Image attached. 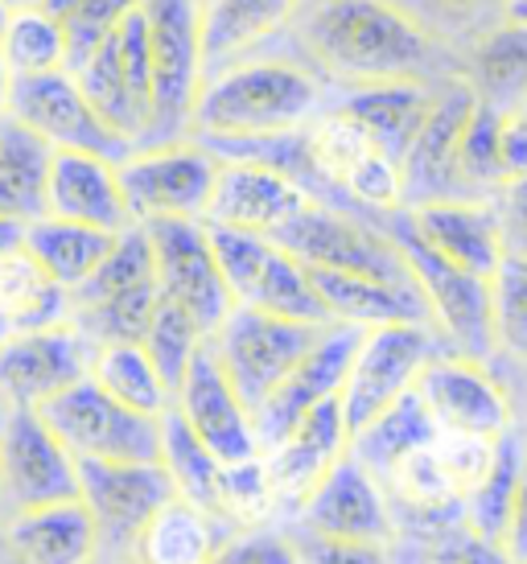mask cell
Instances as JSON below:
<instances>
[{
	"instance_id": "15",
	"label": "cell",
	"mask_w": 527,
	"mask_h": 564,
	"mask_svg": "<svg viewBox=\"0 0 527 564\" xmlns=\"http://www.w3.org/2000/svg\"><path fill=\"white\" fill-rule=\"evenodd\" d=\"M301 535L334 540V544H391L396 540V507L388 486L379 482L355 454H346L301 502Z\"/></svg>"
},
{
	"instance_id": "32",
	"label": "cell",
	"mask_w": 527,
	"mask_h": 564,
	"mask_svg": "<svg viewBox=\"0 0 527 564\" xmlns=\"http://www.w3.org/2000/svg\"><path fill=\"white\" fill-rule=\"evenodd\" d=\"M50 161L54 149L33 128L13 116H0V215L25 223L46 215Z\"/></svg>"
},
{
	"instance_id": "39",
	"label": "cell",
	"mask_w": 527,
	"mask_h": 564,
	"mask_svg": "<svg viewBox=\"0 0 527 564\" xmlns=\"http://www.w3.org/2000/svg\"><path fill=\"white\" fill-rule=\"evenodd\" d=\"M507 186L503 165V111L491 104H474L458 141V189L462 198H495Z\"/></svg>"
},
{
	"instance_id": "25",
	"label": "cell",
	"mask_w": 527,
	"mask_h": 564,
	"mask_svg": "<svg viewBox=\"0 0 527 564\" xmlns=\"http://www.w3.org/2000/svg\"><path fill=\"white\" fill-rule=\"evenodd\" d=\"M441 83L400 79V83L351 87V91L338 95V108L351 111L358 124L372 132V141L404 170V158H408V149H412V141H417V132L424 128V120H429Z\"/></svg>"
},
{
	"instance_id": "35",
	"label": "cell",
	"mask_w": 527,
	"mask_h": 564,
	"mask_svg": "<svg viewBox=\"0 0 527 564\" xmlns=\"http://www.w3.org/2000/svg\"><path fill=\"white\" fill-rule=\"evenodd\" d=\"M524 474H527V437L524 429H507L495 441V457H491L486 474L465 495V523H470V532L491 540V544H503V532H507V519H512Z\"/></svg>"
},
{
	"instance_id": "17",
	"label": "cell",
	"mask_w": 527,
	"mask_h": 564,
	"mask_svg": "<svg viewBox=\"0 0 527 564\" xmlns=\"http://www.w3.org/2000/svg\"><path fill=\"white\" fill-rule=\"evenodd\" d=\"M95 346L71 322L46 329H21L0 338V404L42 408L50 395L92 376Z\"/></svg>"
},
{
	"instance_id": "38",
	"label": "cell",
	"mask_w": 527,
	"mask_h": 564,
	"mask_svg": "<svg viewBox=\"0 0 527 564\" xmlns=\"http://www.w3.org/2000/svg\"><path fill=\"white\" fill-rule=\"evenodd\" d=\"M0 50L13 66V75H46V70H66L71 63L63 21L42 4H17L4 21Z\"/></svg>"
},
{
	"instance_id": "2",
	"label": "cell",
	"mask_w": 527,
	"mask_h": 564,
	"mask_svg": "<svg viewBox=\"0 0 527 564\" xmlns=\"http://www.w3.org/2000/svg\"><path fill=\"white\" fill-rule=\"evenodd\" d=\"M338 87L301 54H239L211 66L190 137H277L310 128L338 104Z\"/></svg>"
},
{
	"instance_id": "34",
	"label": "cell",
	"mask_w": 527,
	"mask_h": 564,
	"mask_svg": "<svg viewBox=\"0 0 527 564\" xmlns=\"http://www.w3.org/2000/svg\"><path fill=\"white\" fill-rule=\"evenodd\" d=\"M116 236L120 231H104V227L42 215V219L30 223L25 248L33 251V260L46 268L54 281L66 284V289H78L95 268L104 264V256L111 251Z\"/></svg>"
},
{
	"instance_id": "48",
	"label": "cell",
	"mask_w": 527,
	"mask_h": 564,
	"mask_svg": "<svg viewBox=\"0 0 527 564\" xmlns=\"http://www.w3.org/2000/svg\"><path fill=\"white\" fill-rule=\"evenodd\" d=\"M301 564H396L388 556V544H334V540H313L301 535Z\"/></svg>"
},
{
	"instance_id": "36",
	"label": "cell",
	"mask_w": 527,
	"mask_h": 564,
	"mask_svg": "<svg viewBox=\"0 0 527 564\" xmlns=\"http://www.w3.org/2000/svg\"><path fill=\"white\" fill-rule=\"evenodd\" d=\"M92 379L108 395H116L120 404L137 408V412H144V416H165V412L173 408L170 383L161 379V371L153 367L149 350H144L140 343L95 346Z\"/></svg>"
},
{
	"instance_id": "14",
	"label": "cell",
	"mask_w": 527,
	"mask_h": 564,
	"mask_svg": "<svg viewBox=\"0 0 527 564\" xmlns=\"http://www.w3.org/2000/svg\"><path fill=\"white\" fill-rule=\"evenodd\" d=\"M4 116L33 128L50 149H83V153H104L111 161H125L132 144L104 124V116L92 108L78 79L71 70H46V75H17L9 91Z\"/></svg>"
},
{
	"instance_id": "9",
	"label": "cell",
	"mask_w": 527,
	"mask_h": 564,
	"mask_svg": "<svg viewBox=\"0 0 527 564\" xmlns=\"http://www.w3.org/2000/svg\"><path fill=\"white\" fill-rule=\"evenodd\" d=\"M322 329L326 326L268 314L256 305H235L227 322L211 334V346H215L227 379L235 383V392L256 412L277 392L280 379L310 355V346L322 338Z\"/></svg>"
},
{
	"instance_id": "51",
	"label": "cell",
	"mask_w": 527,
	"mask_h": 564,
	"mask_svg": "<svg viewBox=\"0 0 527 564\" xmlns=\"http://www.w3.org/2000/svg\"><path fill=\"white\" fill-rule=\"evenodd\" d=\"M25 236H30V223L13 219V215H0V260L25 248Z\"/></svg>"
},
{
	"instance_id": "30",
	"label": "cell",
	"mask_w": 527,
	"mask_h": 564,
	"mask_svg": "<svg viewBox=\"0 0 527 564\" xmlns=\"http://www.w3.org/2000/svg\"><path fill=\"white\" fill-rule=\"evenodd\" d=\"M462 79L482 104L512 111L527 95V21L503 17L462 50Z\"/></svg>"
},
{
	"instance_id": "47",
	"label": "cell",
	"mask_w": 527,
	"mask_h": 564,
	"mask_svg": "<svg viewBox=\"0 0 527 564\" xmlns=\"http://www.w3.org/2000/svg\"><path fill=\"white\" fill-rule=\"evenodd\" d=\"M491 203H495V215H498L503 256H524L527 260V173L524 177H512Z\"/></svg>"
},
{
	"instance_id": "46",
	"label": "cell",
	"mask_w": 527,
	"mask_h": 564,
	"mask_svg": "<svg viewBox=\"0 0 527 564\" xmlns=\"http://www.w3.org/2000/svg\"><path fill=\"white\" fill-rule=\"evenodd\" d=\"M211 564H301L297 540L268 528H244L235 532Z\"/></svg>"
},
{
	"instance_id": "18",
	"label": "cell",
	"mask_w": 527,
	"mask_h": 564,
	"mask_svg": "<svg viewBox=\"0 0 527 564\" xmlns=\"http://www.w3.org/2000/svg\"><path fill=\"white\" fill-rule=\"evenodd\" d=\"M358 338H363L358 326H351V322H330V326L322 329V338L310 346V355L297 362L293 371L277 383V392L251 412L264 454L277 449L280 441L293 433L297 421H301L305 412H313L318 404L342 395V383H346L351 359H355V350H358Z\"/></svg>"
},
{
	"instance_id": "58",
	"label": "cell",
	"mask_w": 527,
	"mask_h": 564,
	"mask_svg": "<svg viewBox=\"0 0 527 564\" xmlns=\"http://www.w3.org/2000/svg\"><path fill=\"white\" fill-rule=\"evenodd\" d=\"M0 416H4V404H0Z\"/></svg>"
},
{
	"instance_id": "11",
	"label": "cell",
	"mask_w": 527,
	"mask_h": 564,
	"mask_svg": "<svg viewBox=\"0 0 527 564\" xmlns=\"http://www.w3.org/2000/svg\"><path fill=\"white\" fill-rule=\"evenodd\" d=\"M78 499L87 502L104 552L128 556L149 519L178 499L165 462H78Z\"/></svg>"
},
{
	"instance_id": "22",
	"label": "cell",
	"mask_w": 527,
	"mask_h": 564,
	"mask_svg": "<svg viewBox=\"0 0 527 564\" xmlns=\"http://www.w3.org/2000/svg\"><path fill=\"white\" fill-rule=\"evenodd\" d=\"M351 454V424L342 416V400H326L313 412H305L289 437L277 449L264 454L272 490H277V507L284 511H301V502L310 499V490L326 478L342 457Z\"/></svg>"
},
{
	"instance_id": "59",
	"label": "cell",
	"mask_w": 527,
	"mask_h": 564,
	"mask_svg": "<svg viewBox=\"0 0 527 564\" xmlns=\"http://www.w3.org/2000/svg\"><path fill=\"white\" fill-rule=\"evenodd\" d=\"M524 437H527V424H524Z\"/></svg>"
},
{
	"instance_id": "3",
	"label": "cell",
	"mask_w": 527,
	"mask_h": 564,
	"mask_svg": "<svg viewBox=\"0 0 527 564\" xmlns=\"http://www.w3.org/2000/svg\"><path fill=\"white\" fill-rule=\"evenodd\" d=\"M384 231L391 243L400 248L408 260L412 276H417L420 293L429 301L433 326L441 329V338L450 343V350L470 355V359H495V326H491V276H478L470 268L445 260L441 251H433L424 239L412 231L408 210H391L384 215Z\"/></svg>"
},
{
	"instance_id": "7",
	"label": "cell",
	"mask_w": 527,
	"mask_h": 564,
	"mask_svg": "<svg viewBox=\"0 0 527 564\" xmlns=\"http://www.w3.org/2000/svg\"><path fill=\"white\" fill-rule=\"evenodd\" d=\"M450 350V343L441 338V329L429 322H391V326L363 329L358 350L351 359L346 383H342V416L351 424V433L379 416L384 408H391L400 395L417 388L420 371L429 362Z\"/></svg>"
},
{
	"instance_id": "49",
	"label": "cell",
	"mask_w": 527,
	"mask_h": 564,
	"mask_svg": "<svg viewBox=\"0 0 527 564\" xmlns=\"http://www.w3.org/2000/svg\"><path fill=\"white\" fill-rule=\"evenodd\" d=\"M503 165H507V182L527 173V120L519 111H503Z\"/></svg>"
},
{
	"instance_id": "40",
	"label": "cell",
	"mask_w": 527,
	"mask_h": 564,
	"mask_svg": "<svg viewBox=\"0 0 527 564\" xmlns=\"http://www.w3.org/2000/svg\"><path fill=\"white\" fill-rule=\"evenodd\" d=\"M161 305V284H140V289H125L111 293L92 305H75L71 310V326L87 338L92 346H111V343H144V334L153 326V314Z\"/></svg>"
},
{
	"instance_id": "5",
	"label": "cell",
	"mask_w": 527,
	"mask_h": 564,
	"mask_svg": "<svg viewBox=\"0 0 527 564\" xmlns=\"http://www.w3.org/2000/svg\"><path fill=\"white\" fill-rule=\"evenodd\" d=\"M144 17L153 63V128L144 144L186 141L206 83L202 0H144Z\"/></svg>"
},
{
	"instance_id": "24",
	"label": "cell",
	"mask_w": 527,
	"mask_h": 564,
	"mask_svg": "<svg viewBox=\"0 0 527 564\" xmlns=\"http://www.w3.org/2000/svg\"><path fill=\"white\" fill-rule=\"evenodd\" d=\"M408 223L433 251L445 260L491 276L503 260V236L491 198H437V203L404 206Z\"/></svg>"
},
{
	"instance_id": "13",
	"label": "cell",
	"mask_w": 527,
	"mask_h": 564,
	"mask_svg": "<svg viewBox=\"0 0 527 564\" xmlns=\"http://www.w3.org/2000/svg\"><path fill=\"white\" fill-rule=\"evenodd\" d=\"M149 239H153L157 256V284L161 297L182 305L194 322L202 326V334L211 338L227 314L235 310V297L227 289V276L218 268V256L211 248L206 223L202 219H157L140 223Z\"/></svg>"
},
{
	"instance_id": "16",
	"label": "cell",
	"mask_w": 527,
	"mask_h": 564,
	"mask_svg": "<svg viewBox=\"0 0 527 564\" xmlns=\"http://www.w3.org/2000/svg\"><path fill=\"white\" fill-rule=\"evenodd\" d=\"M429 412L437 416L441 433H465V437H503L515 429V404L503 379L491 371L486 359H470L458 350H441L417 379Z\"/></svg>"
},
{
	"instance_id": "28",
	"label": "cell",
	"mask_w": 527,
	"mask_h": 564,
	"mask_svg": "<svg viewBox=\"0 0 527 564\" xmlns=\"http://www.w3.org/2000/svg\"><path fill=\"white\" fill-rule=\"evenodd\" d=\"M235 535V528L227 519H218L215 511H206L198 502L178 499L165 502L149 528L140 532V540L132 544L128 561L132 564H211L218 556V549Z\"/></svg>"
},
{
	"instance_id": "41",
	"label": "cell",
	"mask_w": 527,
	"mask_h": 564,
	"mask_svg": "<svg viewBox=\"0 0 527 564\" xmlns=\"http://www.w3.org/2000/svg\"><path fill=\"white\" fill-rule=\"evenodd\" d=\"M491 326H495V355L527 367V260L503 256L491 272Z\"/></svg>"
},
{
	"instance_id": "53",
	"label": "cell",
	"mask_w": 527,
	"mask_h": 564,
	"mask_svg": "<svg viewBox=\"0 0 527 564\" xmlns=\"http://www.w3.org/2000/svg\"><path fill=\"white\" fill-rule=\"evenodd\" d=\"M507 17H515V21H527V0H507Z\"/></svg>"
},
{
	"instance_id": "43",
	"label": "cell",
	"mask_w": 527,
	"mask_h": 564,
	"mask_svg": "<svg viewBox=\"0 0 527 564\" xmlns=\"http://www.w3.org/2000/svg\"><path fill=\"white\" fill-rule=\"evenodd\" d=\"M417 535V564H512V556L470 532L465 516H429L408 519Z\"/></svg>"
},
{
	"instance_id": "54",
	"label": "cell",
	"mask_w": 527,
	"mask_h": 564,
	"mask_svg": "<svg viewBox=\"0 0 527 564\" xmlns=\"http://www.w3.org/2000/svg\"><path fill=\"white\" fill-rule=\"evenodd\" d=\"M95 564H132L128 556H116V552H108V556H99Z\"/></svg>"
},
{
	"instance_id": "19",
	"label": "cell",
	"mask_w": 527,
	"mask_h": 564,
	"mask_svg": "<svg viewBox=\"0 0 527 564\" xmlns=\"http://www.w3.org/2000/svg\"><path fill=\"white\" fill-rule=\"evenodd\" d=\"M173 408L182 412V421L202 437V445L223 462H251L260 457V437H256V421H251V408L244 404V395L235 392V383L227 379L223 362H218L215 346L206 338L194 362H190L182 388L173 395Z\"/></svg>"
},
{
	"instance_id": "29",
	"label": "cell",
	"mask_w": 527,
	"mask_h": 564,
	"mask_svg": "<svg viewBox=\"0 0 527 564\" xmlns=\"http://www.w3.org/2000/svg\"><path fill=\"white\" fill-rule=\"evenodd\" d=\"M310 0H202V42L206 70L260 50L293 25Z\"/></svg>"
},
{
	"instance_id": "52",
	"label": "cell",
	"mask_w": 527,
	"mask_h": 564,
	"mask_svg": "<svg viewBox=\"0 0 527 564\" xmlns=\"http://www.w3.org/2000/svg\"><path fill=\"white\" fill-rule=\"evenodd\" d=\"M13 66H9V58H4V50H0V116H4V108H9V91H13Z\"/></svg>"
},
{
	"instance_id": "26",
	"label": "cell",
	"mask_w": 527,
	"mask_h": 564,
	"mask_svg": "<svg viewBox=\"0 0 527 564\" xmlns=\"http://www.w3.org/2000/svg\"><path fill=\"white\" fill-rule=\"evenodd\" d=\"M17 564H95L104 556L99 528L83 499L17 511L9 523Z\"/></svg>"
},
{
	"instance_id": "8",
	"label": "cell",
	"mask_w": 527,
	"mask_h": 564,
	"mask_svg": "<svg viewBox=\"0 0 527 564\" xmlns=\"http://www.w3.org/2000/svg\"><path fill=\"white\" fill-rule=\"evenodd\" d=\"M272 239L310 268L363 272V276H379V281L417 284L408 260H404L400 248L384 231V223L372 219V215H358V210H342V206L313 198Z\"/></svg>"
},
{
	"instance_id": "20",
	"label": "cell",
	"mask_w": 527,
	"mask_h": 564,
	"mask_svg": "<svg viewBox=\"0 0 527 564\" xmlns=\"http://www.w3.org/2000/svg\"><path fill=\"white\" fill-rule=\"evenodd\" d=\"M474 104H478V95L462 75L441 83L433 111H429V120H424L408 158H404V206L462 198V189H458V141H462V128Z\"/></svg>"
},
{
	"instance_id": "12",
	"label": "cell",
	"mask_w": 527,
	"mask_h": 564,
	"mask_svg": "<svg viewBox=\"0 0 527 564\" xmlns=\"http://www.w3.org/2000/svg\"><path fill=\"white\" fill-rule=\"evenodd\" d=\"M0 495L13 511L78 499V457L37 408H4L0 416Z\"/></svg>"
},
{
	"instance_id": "50",
	"label": "cell",
	"mask_w": 527,
	"mask_h": 564,
	"mask_svg": "<svg viewBox=\"0 0 527 564\" xmlns=\"http://www.w3.org/2000/svg\"><path fill=\"white\" fill-rule=\"evenodd\" d=\"M498 549L512 556V564H527V474L519 482V495H515L512 519H507V532H503Z\"/></svg>"
},
{
	"instance_id": "33",
	"label": "cell",
	"mask_w": 527,
	"mask_h": 564,
	"mask_svg": "<svg viewBox=\"0 0 527 564\" xmlns=\"http://www.w3.org/2000/svg\"><path fill=\"white\" fill-rule=\"evenodd\" d=\"M0 322L9 334L71 322V289L54 281L30 248L0 260Z\"/></svg>"
},
{
	"instance_id": "31",
	"label": "cell",
	"mask_w": 527,
	"mask_h": 564,
	"mask_svg": "<svg viewBox=\"0 0 527 564\" xmlns=\"http://www.w3.org/2000/svg\"><path fill=\"white\" fill-rule=\"evenodd\" d=\"M437 437H441V424L429 412L424 395L412 388V392L400 395L391 408H384L379 416H372L363 429L351 433V454L384 482L404 457L424 449V445H433Z\"/></svg>"
},
{
	"instance_id": "55",
	"label": "cell",
	"mask_w": 527,
	"mask_h": 564,
	"mask_svg": "<svg viewBox=\"0 0 527 564\" xmlns=\"http://www.w3.org/2000/svg\"><path fill=\"white\" fill-rule=\"evenodd\" d=\"M9 13H13V4H9V0H0V33H4V21H9Z\"/></svg>"
},
{
	"instance_id": "57",
	"label": "cell",
	"mask_w": 527,
	"mask_h": 564,
	"mask_svg": "<svg viewBox=\"0 0 527 564\" xmlns=\"http://www.w3.org/2000/svg\"><path fill=\"white\" fill-rule=\"evenodd\" d=\"M0 338H9V326H4V322H0Z\"/></svg>"
},
{
	"instance_id": "45",
	"label": "cell",
	"mask_w": 527,
	"mask_h": 564,
	"mask_svg": "<svg viewBox=\"0 0 527 564\" xmlns=\"http://www.w3.org/2000/svg\"><path fill=\"white\" fill-rule=\"evenodd\" d=\"M400 4L417 13L437 37H445L458 54L507 17V0H400Z\"/></svg>"
},
{
	"instance_id": "56",
	"label": "cell",
	"mask_w": 527,
	"mask_h": 564,
	"mask_svg": "<svg viewBox=\"0 0 527 564\" xmlns=\"http://www.w3.org/2000/svg\"><path fill=\"white\" fill-rule=\"evenodd\" d=\"M515 111H519V116H524V120H527V95H524V104H519V108H515Z\"/></svg>"
},
{
	"instance_id": "44",
	"label": "cell",
	"mask_w": 527,
	"mask_h": 564,
	"mask_svg": "<svg viewBox=\"0 0 527 564\" xmlns=\"http://www.w3.org/2000/svg\"><path fill=\"white\" fill-rule=\"evenodd\" d=\"M144 0H42V9L63 21L66 46H71V63L66 70L83 66L95 54V46L108 37L111 30H120L132 9H140Z\"/></svg>"
},
{
	"instance_id": "37",
	"label": "cell",
	"mask_w": 527,
	"mask_h": 564,
	"mask_svg": "<svg viewBox=\"0 0 527 564\" xmlns=\"http://www.w3.org/2000/svg\"><path fill=\"white\" fill-rule=\"evenodd\" d=\"M161 462L173 474L182 499L198 502V507L218 516V507H223V462L202 445V437L182 421L178 408H170L161 416Z\"/></svg>"
},
{
	"instance_id": "4",
	"label": "cell",
	"mask_w": 527,
	"mask_h": 564,
	"mask_svg": "<svg viewBox=\"0 0 527 564\" xmlns=\"http://www.w3.org/2000/svg\"><path fill=\"white\" fill-rule=\"evenodd\" d=\"M206 236H211V248L218 256L235 305H256V310L313 322V326L334 322L310 276V264H301L293 251H284L272 236L223 227V223H206Z\"/></svg>"
},
{
	"instance_id": "23",
	"label": "cell",
	"mask_w": 527,
	"mask_h": 564,
	"mask_svg": "<svg viewBox=\"0 0 527 564\" xmlns=\"http://www.w3.org/2000/svg\"><path fill=\"white\" fill-rule=\"evenodd\" d=\"M46 215L104 231H125L132 227L120 186V161L104 153H83V149H54L46 182Z\"/></svg>"
},
{
	"instance_id": "6",
	"label": "cell",
	"mask_w": 527,
	"mask_h": 564,
	"mask_svg": "<svg viewBox=\"0 0 527 564\" xmlns=\"http://www.w3.org/2000/svg\"><path fill=\"white\" fill-rule=\"evenodd\" d=\"M37 412L78 462H161V416L120 404L92 376L50 395Z\"/></svg>"
},
{
	"instance_id": "27",
	"label": "cell",
	"mask_w": 527,
	"mask_h": 564,
	"mask_svg": "<svg viewBox=\"0 0 527 564\" xmlns=\"http://www.w3.org/2000/svg\"><path fill=\"white\" fill-rule=\"evenodd\" d=\"M310 276L334 322H351L358 329L391 326V322H429L433 326L420 284H396L363 276V272H334V268H310Z\"/></svg>"
},
{
	"instance_id": "21",
	"label": "cell",
	"mask_w": 527,
	"mask_h": 564,
	"mask_svg": "<svg viewBox=\"0 0 527 564\" xmlns=\"http://www.w3.org/2000/svg\"><path fill=\"white\" fill-rule=\"evenodd\" d=\"M313 194L289 173L260 165V161H218L215 194L206 206V223H223V227H244V231H260V236H277L289 219H297Z\"/></svg>"
},
{
	"instance_id": "42",
	"label": "cell",
	"mask_w": 527,
	"mask_h": 564,
	"mask_svg": "<svg viewBox=\"0 0 527 564\" xmlns=\"http://www.w3.org/2000/svg\"><path fill=\"white\" fill-rule=\"evenodd\" d=\"M140 346L149 350L153 367L161 371V379L170 383V392L178 395L194 355L206 346V334H202V326L182 310V305H173V301L161 297V305H157V314H153V326H149V334H144Z\"/></svg>"
},
{
	"instance_id": "1",
	"label": "cell",
	"mask_w": 527,
	"mask_h": 564,
	"mask_svg": "<svg viewBox=\"0 0 527 564\" xmlns=\"http://www.w3.org/2000/svg\"><path fill=\"white\" fill-rule=\"evenodd\" d=\"M297 46L338 91L462 75V54L400 0H310L297 17Z\"/></svg>"
},
{
	"instance_id": "10",
	"label": "cell",
	"mask_w": 527,
	"mask_h": 564,
	"mask_svg": "<svg viewBox=\"0 0 527 564\" xmlns=\"http://www.w3.org/2000/svg\"><path fill=\"white\" fill-rule=\"evenodd\" d=\"M218 158L202 141L140 144L120 161V186L132 223L206 219L215 194Z\"/></svg>"
}]
</instances>
